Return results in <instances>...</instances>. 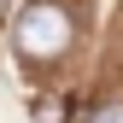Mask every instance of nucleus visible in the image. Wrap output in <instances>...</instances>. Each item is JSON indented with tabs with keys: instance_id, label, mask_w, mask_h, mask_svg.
I'll return each instance as SVG.
<instances>
[{
	"instance_id": "obj_2",
	"label": "nucleus",
	"mask_w": 123,
	"mask_h": 123,
	"mask_svg": "<svg viewBox=\"0 0 123 123\" xmlns=\"http://www.w3.org/2000/svg\"><path fill=\"white\" fill-rule=\"evenodd\" d=\"M29 123H70V100L65 94H41L29 105Z\"/></svg>"
},
{
	"instance_id": "obj_3",
	"label": "nucleus",
	"mask_w": 123,
	"mask_h": 123,
	"mask_svg": "<svg viewBox=\"0 0 123 123\" xmlns=\"http://www.w3.org/2000/svg\"><path fill=\"white\" fill-rule=\"evenodd\" d=\"M88 123H123V94L94 100V105H88Z\"/></svg>"
},
{
	"instance_id": "obj_1",
	"label": "nucleus",
	"mask_w": 123,
	"mask_h": 123,
	"mask_svg": "<svg viewBox=\"0 0 123 123\" xmlns=\"http://www.w3.org/2000/svg\"><path fill=\"white\" fill-rule=\"evenodd\" d=\"M12 47L24 65H59L76 47V12L65 0H29L12 24Z\"/></svg>"
}]
</instances>
